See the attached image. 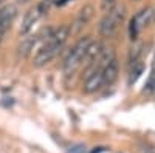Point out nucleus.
<instances>
[{
    "label": "nucleus",
    "mask_w": 155,
    "mask_h": 153,
    "mask_svg": "<svg viewBox=\"0 0 155 153\" xmlns=\"http://www.w3.org/2000/svg\"><path fill=\"white\" fill-rule=\"evenodd\" d=\"M155 19V9L153 6H147L144 9H141L140 12H137V14L132 17L130 20V25H129V33H130V39L135 40L137 36L143 31L144 28H147L149 25H152Z\"/></svg>",
    "instance_id": "5"
},
{
    "label": "nucleus",
    "mask_w": 155,
    "mask_h": 153,
    "mask_svg": "<svg viewBox=\"0 0 155 153\" xmlns=\"http://www.w3.org/2000/svg\"><path fill=\"white\" fill-rule=\"evenodd\" d=\"M16 16H17V8L14 5H6L0 9V43L5 39L6 33L11 30Z\"/></svg>",
    "instance_id": "6"
},
{
    "label": "nucleus",
    "mask_w": 155,
    "mask_h": 153,
    "mask_svg": "<svg viewBox=\"0 0 155 153\" xmlns=\"http://www.w3.org/2000/svg\"><path fill=\"white\" fill-rule=\"evenodd\" d=\"M116 6V0H101V11L107 14Z\"/></svg>",
    "instance_id": "11"
},
{
    "label": "nucleus",
    "mask_w": 155,
    "mask_h": 153,
    "mask_svg": "<svg viewBox=\"0 0 155 153\" xmlns=\"http://www.w3.org/2000/svg\"><path fill=\"white\" fill-rule=\"evenodd\" d=\"M28 2H30V0H17L19 5H25V3H28Z\"/></svg>",
    "instance_id": "13"
},
{
    "label": "nucleus",
    "mask_w": 155,
    "mask_h": 153,
    "mask_svg": "<svg viewBox=\"0 0 155 153\" xmlns=\"http://www.w3.org/2000/svg\"><path fill=\"white\" fill-rule=\"evenodd\" d=\"M93 16H95V8L92 5H84L79 9V12H78V16H76L71 28H70V33L71 34H78L81 30H84L90 23V20L93 19Z\"/></svg>",
    "instance_id": "7"
},
{
    "label": "nucleus",
    "mask_w": 155,
    "mask_h": 153,
    "mask_svg": "<svg viewBox=\"0 0 155 153\" xmlns=\"http://www.w3.org/2000/svg\"><path fill=\"white\" fill-rule=\"evenodd\" d=\"M68 2H70V0H56V3H58L59 6H64V5L68 3Z\"/></svg>",
    "instance_id": "12"
},
{
    "label": "nucleus",
    "mask_w": 155,
    "mask_h": 153,
    "mask_svg": "<svg viewBox=\"0 0 155 153\" xmlns=\"http://www.w3.org/2000/svg\"><path fill=\"white\" fill-rule=\"evenodd\" d=\"M118 74H120V65H118L116 57H113L102 67V85L104 87L113 85L115 81L118 79Z\"/></svg>",
    "instance_id": "8"
},
{
    "label": "nucleus",
    "mask_w": 155,
    "mask_h": 153,
    "mask_svg": "<svg viewBox=\"0 0 155 153\" xmlns=\"http://www.w3.org/2000/svg\"><path fill=\"white\" fill-rule=\"evenodd\" d=\"M37 40H39V36L37 34H34V36L33 34H25V37L22 39V42L17 46V56L20 59L28 57L30 53L33 51V48H34V45L37 43Z\"/></svg>",
    "instance_id": "9"
},
{
    "label": "nucleus",
    "mask_w": 155,
    "mask_h": 153,
    "mask_svg": "<svg viewBox=\"0 0 155 153\" xmlns=\"http://www.w3.org/2000/svg\"><path fill=\"white\" fill-rule=\"evenodd\" d=\"M90 45H92V39H90L88 36L81 37V39L74 43V46L68 53L65 62H64V74H65L67 78L73 76L78 70L81 68V65L84 63V60L87 57Z\"/></svg>",
    "instance_id": "2"
},
{
    "label": "nucleus",
    "mask_w": 155,
    "mask_h": 153,
    "mask_svg": "<svg viewBox=\"0 0 155 153\" xmlns=\"http://www.w3.org/2000/svg\"><path fill=\"white\" fill-rule=\"evenodd\" d=\"M144 71V65H143V62H135L132 63V70H130V76H129V84H135L138 81V78L141 76V73Z\"/></svg>",
    "instance_id": "10"
},
{
    "label": "nucleus",
    "mask_w": 155,
    "mask_h": 153,
    "mask_svg": "<svg viewBox=\"0 0 155 153\" xmlns=\"http://www.w3.org/2000/svg\"><path fill=\"white\" fill-rule=\"evenodd\" d=\"M124 16H126V9L123 6H115L110 12L104 14V19L101 20L99 25V33L104 37H112L118 31L120 25L124 20Z\"/></svg>",
    "instance_id": "4"
},
{
    "label": "nucleus",
    "mask_w": 155,
    "mask_h": 153,
    "mask_svg": "<svg viewBox=\"0 0 155 153\" xmlns=\"http://www.w3.org/2000/svg\"><path fill=\"white\" fill-rule=\"evenodd\" d=\"M70 27L68 25H62L51 31V34L47 37V42L37 49V53L33 57V65L36 68H42L53 60L65 46L68 37H70Z\"/></svg>",
    "instance_id": "1"
},
{
    "label": "nucleus",
    "mask_w": 155,
    "mask_h": 153,
    "mask_svg": "<svg viewBox=\"0 0 155 153\" xmlns=\"http://www.w3.org/2000/svg\"><path fill=\"white\" fill-rule=\"evenodd\" d=\"M53 2H54V0H41L36 6L30 8L28 12H25L22 25H20V34L22 36L31 33V30L34 28V25L45 16V12L50 9V6H51Z\"/></svg>",
    "instance_id": "3"
},
{
    "label": "nucleus",
    "mask_w": 155,
    "mask_h": 153,
    "mask_svg": "<svg viewBox=\"0 0 155 153\" xmlns=\"http://www.w3.org/2000/svg\"><path fill=\"white\" fill-rule=\"evenodd\" d=\"M3 2H5V0H0V5H2V3H3Z\"/></svg>",
    "instance_id": "14"
}]
</instances>
